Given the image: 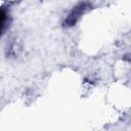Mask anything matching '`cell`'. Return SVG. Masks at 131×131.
Instances as JSON below:
<instances>
[{
	"mask_svg": "<svg viewBox=\"0 0 131 131\" xmlns=\"http://www.w3.org/2000/svg\"><path fill=\"white\" fill-rule=\"evenodd\" d=\"M5 21H6V13L3 10H0V34L5 26Z\"/></svg>",
	"mask_w": 131,
	"mask_h": 131,
	"instance_id": "7a4b0ae2",
	"label": "cell"
},
{
	"mask_svg": "<svg viewBox=\"0 0 131 131\" xmlns=\"http://www.w3.org/2000/svg\"><path fill=\"white\" fill-rule=\"evenodd\" d=\"M89 8V4L87 3H80L78 4L72 11L71 13L68 15L67 19L64 20V25L68 26V27H71V26H74L77 20L79 19V17Z\"/></svg>",
	"mask_w": 131,
	"mask_h": 131,
	"instance_id": "6da1fadb",
	"label": "cell"
}]
</instances>
